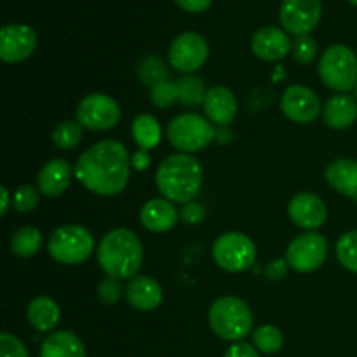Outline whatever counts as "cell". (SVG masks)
Masks as SVG:
<instances>
[{
    "label": "cell",
    "mask_w": 357,
    "mask_h": 357,
    "mask_svg": "<svg viewBox=\"0 0 357 357\" xmlns=\"http://www.w3.org/2000/svg\"><path fill=\"white\" fill-rule=\"evenodd\" d=\"M75 178L93 194H121L126 188L131 171V159L126 145L117 139H103L94 143L77 160Z\"/></svg>",
    "instance_id": "6da1fadb"
},
{
    "label": "cell",
    "mask_w": 357,
    "mask_h": 357,
    "mask_svg": "<svg viewBox=\"0 0 357 357\" xmlns=\"http://www.w3.org/2000/svg\"><path fill=\"white\" fill-rule=\"evenodd\" d=\"M98 261L108 278L132 279L143 264V246L132 230L115 229L98 246Z\"/></svg>",
    "instance_id": "7a4b0ae2"
},
{
    "label": "cell",
    "mask_w": 357,
    "mask_h": 357,
    "mask_svg": "<svg viewBox=\"0 0 357 357\" xmlns=\"http://www.w3.org/2000/svg\"><path fill=\"white\" fill-rule=\"evenodd\" d=\"M157 188L171 202L194 201L202 187V167L190 153H174L160 162L155 174Z\"/></svg>",
    "instance_id": "3957f363"
},
{
    "label": "cell",
    "mask_w": 357,
    "mask_h": 357,
    "mask_svg": "<svg viewBox=\"0 0 357 357\" xmlns=\"http://www.w3.org/2000/svg\"><path fill=\"white\" fill-rule=\"evenodd\" d=\"M209 326L216 337L229 342H239L251 333L253 314L237 296H222L209 307Z\"/></svg>",
    "instance_id": "277c9868"
},
{
    "label": "cell",
    "mask_w": 357,
    "mask_h": 357,
    "mask_svg": "<svg viewBox=\"0 0 357 357\" xmlns=\"http://www.w3.org/2000/svg\"><path fill=\"white\" fill-rule=\"evenodd\" d=\"M49 255L63 265H79L94 251V239L87 229L80 225L59 227L49 237Z\"/></svg>",
    "instance_id": "5b68a950"
},
{
    "label": "cell",
    "mask_w": 357,
    "mask_h": 357,
    "mask_svg": "<svg viewBox=\"0 0 357 357\" xmlns=\"http://www.w3.org/2000/svg\"><path fill=\"white\" fill-rule=\"evenodd\" d=\"M321 80L330 89L340 94L356 89L357 86V56L347 45H333L319 61Z\"/></svg>",
    "instance_id": "8992f818"
},
{
    "label": "cell",
    "mask_w": 357,
    "mask_h": 357,
    "mask_svg": "<svg viewBox=\"0 0 357 357\" xmlns=\"http://www.w3.org/2000/svg\"><path fill=\"white\" fill-rule=\"evenodd\" d=\"M216 136L215 128L197 114H181L167 126V139L176 150L185 153L204 150Z\"/></svg>",
    "instance_id": "52a82bcc"
},
{
    "label": "cell",
    "mask_w": 357,
    "mask_h": 357,
    "mask_svg": "<svg viewBox=\"0 0 357 357\" xmlns=\"http://www.w3.org/2000/svg\"><path fill=\"white\" fill-rule=\"evenodd\" d=\"M213 258L223 271L244 272L253 267L257 246L246 234L227 232L213 244Z\"/></svg>",
    "instance_id": "ba28073f"
},
{
    "label": "cell",
    "mask_w": 357,
    "mask_h": 357,
    "mask_svg": "<svg viewBox=\"0 0 357 357\" xmlns=\"http://www.w3.org/2000/svg\"><path fill=\"white\" fill-rule=\"evenodd\" d=\"M121 121V107L103 93L87 94L77 107V122L91 131H107Z\"/></svg>",
    "instance_id": "9c48e42d"
},
{
    "label": "cell",
    "mask_w": 357,
    "mask_h": 357,
    "mask_svg": "<svg viewBox=\"0 0 357 357\" xmlns=\"http://www.w3.org/2000/svg\"><path fill=\"white\" fill-rule=\"evenodd\" d=\"M328 255V241L321 234L305 232L291 241L286 251V261L296 272H314L323 265Z\"/></svg>",
    "instance_id": "30bf717a"
},
{
    "label": "cell",
    "mask_w": 357,
    "mask_h": 357,
    "mask_svg": "<svg viewBox=\"0 0 357 357\" xmlns=\"http://www.w3.org/2000/svg\"><path fill=\"white\" fill-rule=\"evenodd\" d=\"M169 63L181 73H194L201 68L209 56V45L202 35L185 31L178 35L169 47Z\"/></svg>",
    "instance_id": "8fae6325"
},
{
    "label": "cell",
    "mask_w": 357,
    "mask_h": 357,
    "mask_svg": "<svg viewBox=\"0 0 357 357\" xmlns=\"http://www.w3.org/2000/svg\"><path fill=\"white\" fill-rule=\"evenodd\" d=\"M323 14L321 0H282L279 20L288 33L309 35L319 24Z\"/></svg>",
    "instance_id": "7c38bea8"
},
{
    "label": "cell",
    "mask_w": 357,
    "mask_h": 357,
    "mask_svg": "<svg viewBox=\"0 0 357 357\" xmlns=\"http://www.w3.org/2000/svg\"><path fill=\"white\" fill-rule=\"evenodd\" d=\"M37 33L28 24H6L0 30V58L6 63H21L33 54Z\"/></svg>",
    "instance_id": "4fadbf2b"
},
{
    "label": "cell",
    "mask_w": 357,
    "mask_h": 357,
    "mask_svg": "<svg viewBox=\"0 0 357 357\" xmlns=\"http://www.w3.org/2000/svg\"><path fill=\"white\" fill-rule=\"evenodd\" d=\"M286 117L298 124H307L319 117L321 103L317 94L305 86H289L281 98Z\"/></svg>",
    "instance_id": "5bb4252c"
},
{
    "label": "cell",
    "mask_w": 357,
    "mask_h": 357,
    "mask_svg": "<svg viewBox=\"0 0 357 357\" xmlns=\"http://www.w3.org/2000/svg\"><path fill=\"white\" fill-rule=\"evenodd\" d=\"M288 215L296 227L305 230L319 229L326 222V204L317 195L302 192L289 201Z\"/></svg>",
    "instance_id": "9a60e30c"
},
{
    "label": "cell",
    "mask_w": 357,
    "mask_h": 357,
    "mask_svg": "<svg viewBox=\"0 0 357 357\" xmlns=\"http://www.w3.org/2000/svg\"><path fill=\"white\" fill-rule=\"evenodd\" d=\"M251 49L264 61H279L291 52L288 33L275 26H264L253 35Z\"/></svg>",
    "instance_id": "2e32d148"
},
{
    "label": "cell",
    "mask_w": 357,
    "mask_h": 357,
    "mask_svg": "<svg viewBox=\"0 0 357 357\" xmlns=\"http://www.w3.org/2000/svg\"><path fill=\"white\" fill-rule=\"evenodd\" d=\"M73 174H75V171L72 169L68 160H49L37 176L38 190H40V194L47 195V197H59L70 187Z\"/></svg>",
    "instance_id": "e0dca14e"
},
{
    "label": "cell",
    "mask_w": 357,
    "mask_h": 357,
    "mask_svg": "<svg viewBox=\"0 0 357 357\" xmlns=\"http://www.w3.org/2000/svg\"><path fill=\"white\" fill-rule=\"evenodd\" d=\"M126 298L136 310H153L162 303V288L155 279L149 275H136L126 288Z\"/></svg>",
    "instance_id": "ac0fdd59"
},
{
    "label": "cell",
    "mask_w": 357,
    "mask_h": 357,
    "mask_svg": "<svg viewBox=\"0 0 357 357\" xmlns=\"http://www.w3.org/2000/svg\"><path fill=\"white\" fill-rule=\"evenodd\" d=\"M178 218H180V213L167 199H152V201L145 202L139 211V220H142L143 227L150 232L157 234L173 229L178 223Z\"/></svg>",
    "instance_id": "d6986e66"
},
{
    "label": "cell",
    "mask_w": 357,
    "mask_h": 357,
    "mask_svg": "<svg viewBox=\"0 0 357 357\" xmlns=\"http://www.w3.org/2000/svg\"><path fill=\"white\" fill-rule=\"evenodd\" d=\"M204 112L213 124L229 126L237 115V100L230 89L223 86L211 87L206 94Z\"/></svg>",
    "instance_id": "ffe728a7"
},
{
    "label": "cell",
    "mask_w": 357,
    "mask_h": 357,
    "mask_svg": "<svg viewBox=\"0 0 357 357\" xmlns=\"http://www.w3.org/2000/svg\"><path fill=\"white\" fill-rule=\"evenodd\" d=\"M323 119L328 128L347 129L357 121V101L349 94L330 98L323 108Z\"/></svg>",
    "instance_id": "44dd1931"
},
{
    "label": "cell",
    "mask_w": 357,
    "mask_h": 357,
    "mask_svg": "<svg viewBox=\"0 0 357 357\" xmlns=\"http://www.w3.org/2000/svg\"><path fill=\"white\" fill-rule=\"evenodd\" d=\"M326 180L331 188L357 202V160L337 159L326 167Z\"/></svg>",
    "instance_id": "7402d4cb"
},
{
    "label": "cell",
    "mask_w": 357,
    "mask_h": 357,
    "mask_svg": "<svg viewBox=\"0 0 357 357\" xmlns=\"http://www.w3.org/2000/svg\"><path fill=\"white\" fill-rule=\"evenodd\" d=\"M40 357H86V347L72 331H56L42 344Z\"/></svg>",
    "instance_id": "603a6c76"
},
{
    "label": "cell",
    "mask_w": 357,
    "mask_h": 357,
    "mask_svg": "<svg viewBox=\"0 0 357 357\" xmlns=\"http://www.w3.org/2000/svg\"><path fill=\"white\" fill-rule=\"evenodd\" d=\"M28 321L40 333H47L56 328L59 321V307L49 296H37L28 305Z\"/></svg>",
    "instance_id": "cb8c5ba5"
},
{
    "label": "cell",
    "mask_w": 357,
    "mask_h": 357,
    "mask_svg": "<svg viewBox=\"0 0 357 357\" xmlns=\"http://www.w3.org/2000/svg\"><path fill=\"white\" fill-rule=\"evenodd\" d=\"M132 138H135L136 145L143 150L155 149L160 143V124L157 122L155 117L149 114H142L135 119L132 122Z\"/></svg>",
    "instance_id": "d4e9b609"
},
{
    "label": "cell",
    "mask_w": 357,
    "mask_h": 357,
    "mask_svg": "<svg viewBox=\"0 0 357 357\" xmlns=\"http://www.w3.org/2000/svg\"><path fill=\"white\" fill-rule=\"evenodd\" d=\"M42 246V234L40 230L35 229L31 225H24L14 232L13 239H10V251L16 257L28 258L38 253Z\"/></svg>",
    "instance_id": "484cf974"
},
{
    "label": "cell",
    "mask_w": 357,
    "mask_h": 357,
    "mask_svg": "<svg viewBox=\"0 0 357 357\" xmlns=\"http://www.w3.org/2000/svg\"><path fill=\"white\" fill-rule=\"evenodd\" d=\"M138 77L145 86H149L152 89L157 84L167 80L169 73H167V66L162 58H159L155 54H149L139 61Z\"/></svg>",
    "instance_id": "4316f807"
},
{
    "label": "cell",
    "mask_w": 357,
    "mask_h": 357,
    "mask_svg": "<svg viewBox=\"0 0 357 357\" xmlns=\"http://www.w3.org/2000/svg\"><path fill=\"white\" fill-rule=\"evenodd\" d=\"M178 84V94H180V101L185 107H197V105H204L206 94L208 89L204 86V80L201 77L187 75L183 79L176 80Z\"/></svg>",
    "instance_id": "83f0119b"
},
{
    "label": "cell",
    "mask_w": 357,
    "mask_h": 357,
    "mask_svg": "<svg viewBox=\"0 0 357 357\" xmlns=\"http://www.w3.org/2000/svg\"><path fill=\"white\" fill-rule=\"evenodd\" d=\"M52 142L61 150L75 149L82 142V126L72 121L59 122L52 131Z\"/></svg>",
    "instance_id": "f1b7e54d"
},
{
    "label": "cell",
    "mask_w": 357,
    "mask_h": 357,
    "mask_svg": "<svg viewBox=\"0 0 357 357\" xmlns=\"http://www.w3.org/2000/svg\"><path fill=\"white\" fill-rule=\"evenodd\" d=\"M253 342L258 351L264 352V354H275L278 351H281L284 338H282L279 328L265 324V326H260L253 331Z\"/></svg>",
    "instance_id": "f546056e"
},
{
    "label": "cell",
    "mask_w": 357,
    "mask_h": 357,
    "mask_svg": "<svg viewBox=\"0 0 357 357\" xmlns=\"http://www.w3.org/2000/svg\"><path fill=\"white\" fill-rule=\"evenodd\" d=\"M337 258L342 267L357 274V230L340 236L337 243Z\"/></svg>",
    "instance_id": "4dcf8cb0"
},
{
    "label": "cell",
    "mask_w": 357,
    "mask_h": 357,
    "mask_svg": "<svg viewBox=\"0 0 357 357\" xmlns=\"http://www.w3.org/2000/svg\"><path fill=\"white\" fill-rule=\"evenodd\" d=\"M150 101L159 108H167L173 103L180 101V94H178V84L164 80V82L157 84L150 89Z\"/></svg>",
    "instance_id": "1f68e13d"
},
{
    "label": "cell",
    "mask_w": 357,
    "mask_h": 357,
    "mask_svg": "<svg viewBox=\"0 0 357 357\" xmlns=\"http://www.w3.org/2000/svg\"><path fill=\"white\" fill-rule=\"evenodd\" d=\"M317 54V42L310 35H300L291 42V56L300 65H309Z\"/></svg>",
    "instance_id": "d6a6232c"
},
{
    "label": "cell",
    "mask_w": 357,
    "mask_h": 357,
    "mask_svg": "<svg viewBox=\"0 0 357 357\" xmlns=\"http://www.w3.org/2000/svg\"><path fill=\"white\" fill-rule=\"evenodd\" d=\"M38 201H40V190L31 187V185H23V187H20L14 192L13 204L14 209L20 213L33 211L38 206Z\"/></svg>",
    "instance_id": "836d02e7"
},
{
    "label": "cell",
    "mask_w": 357,
    "mask_h": 357,
    "mask_svg": "<svg viewBox=\"0 0 357 357\" xmlns=\"http://www.w3.org/2000/svg\"><path fill=\"white\" fill-rule=\"evenodd\" d=\"M122 291L124 289H122L121 281L115 278H107L98 284V298L105 305H115L121 300Z\"/></svg>",
    "instance_id": "e575fe53"
},
{
    "label": "cell",
    "mask_w": 357,
    "mask_h": 357,
    "mask_svg": "<svg viewBox=\"0 0 357 357\" xmlns=\"http://www.w3.org/2000/svg\"><path fill=\"white\" fill-rule=\"evenodd\" d=\"M0 357H30L26 347L10 333L0 335Z\"/></svg>",
    "instance_id": "d590c367"
},
{
    "label": "cell",
    "mask_w": 357,
    "mask_h": 357,
    "mask_svg": "<svg viewBox=\"0 0 357 357\" xmlns=\"http://www.w3.org/2000/svg\"><path fill=\"white\" fill-rule=\"evenodd\" d=\"M180 216L187 225H199V223H202L206 220V209L201 202L190 201L187 204H183Z\"/></svg>",
    "instance_id": "8d00e7d4"
},
{
    "label": "cell",
    "mask_w": 357,
    "mask_h": 357,
    "mask_svg": "<svg viewBox=\"0 0 357 357\" xmlns=\"http://www.w3.org/2000/svg\"><path fill=\"white\" fill-rule=\"evenodd\" d=\"M288 261L286 260H272L271 264L265 267V278L268 279V281H281V279L286 278V274H288Z\"/></svg>",
    "instance_id": "74e56055"
},
{
    "label": "cell",
    "mask_w": 357,
    "mask_h": 357,
    "mask_svg": "<svg viewBox=\"0 0 357 357\" xmlns=\"http://www.w3.org/2000/svg\"><path fill=\"white\" fill-rule=\"evenodd\" d=\"M223 357H260L258 356L257 349L251 347L250 344H243V342H236L227 349L225 356Z\"/></svg>",
    "instance_id": "f35d334b"
},
{
    "label": "cell",
    "mask_w": 357,
    "mask_h": 357,
    "mask_svg": "<svg viewBox=\"0 0 357 357\" xmlns=\"http://www.w3.org/2000/svg\"><path fill=\"white\" fill-rule=\"evenodd\" d=\"M174 2H176L181 9L187 10V13L197 14V13H204L206 9H209L213 0H174Z\"/></svg>",
    "instance_id": "ab89813d"
},
{
    "label": "cell",
    "mask_w": 357,
    "mask_h": 357,
    "mask_svg": "<svg viewBox=\"0 0 357 357\" xmlns=\"http://www.w3.org/2000/svg\"><path fill=\"white\" fill-rule=\"evenodd\" d=\"M150 162H152V157H150L149 150L139 149L138 152L132 153V157H131V166L135 167L136 171H145V169H149Z\"/></svg>",
    "instance_id": "60d3db41"
},
{
    "label": "cell",
    "mask_w": 357,
    "mask_h": 357,
    "mask_svg": "<svg viewBox=\"0 0 357 357\" xmlns=\"http://www.w3.org/2000/svg\"><path fill=\"white\" fill-rule=\"evenodd\" d=\"M0 192H2V209H0V213L6 215L7 209H9V190H7L6 187H2L0 188Z\"/></svg>",
    "instance_id": "b9f144b4"
},
{
    "label": "cell",
    "mask_w": 357,
    "mask_h": 357,
    "mask_svg": "<svg viewBox=\"0 0 357 357\" xmlns=\"http://www.w3.org/2000/svg\"><path fill=\"white\" fill-rule=\"evenodd\" d=\"M349 2H351L352 6H357V0H349Z\"/></svg>",
    "instance_id": "7bdbcfd3"
},
{
    "label": "cell",
    "mask_w": 357,
    "mask_h": 357,
    "mask_svg": "<svg viewBox=\"0 0 357 357\" xmlns=\"http://www.w3.org/2000/svg\"><path fill=\"white\" fill-rule=\"evenodd\" d=\"M354 98H356V101H357V86H356V89H354Z\"/></svg>",
    "instance_id": "ee69618b"
}]
</instances>
